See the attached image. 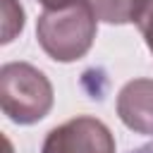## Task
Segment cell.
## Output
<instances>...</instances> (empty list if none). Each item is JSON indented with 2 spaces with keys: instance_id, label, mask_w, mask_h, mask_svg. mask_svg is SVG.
Wrapping results in <instances>:
<instances>
[{
  "instance_id": "3957f363",
  "label": "cell",
  "mask_w": 153,
  "mask_h": 153,
  "mask_svg": "<svg viewBox=\"0 0 153 153\" xmlns=\"http://www.w3.org/2000/svg\"><path fill=\"white\" fill-rule=\"evenodd\" d=\"M41 153H117V146L105 122L76 115L48 131Z\"/></svg>"
},
{
  "instance_id": "8992f818",
  "label": "cell",
  "mask_w": 153,
  "mask_h": 153,
  "mask_svg": "<svg viewBox=\"0 0 153 153\" xmlns=\"http://www.w3.org/2000/svg\"><path fill=\"white\" fill-rule=\"evenodd\" d=\"M2 26H5V36H2V43H10L14 38L17 31L24 29V10L17 0H2Z\"/></svg>"
},
{
  "instance_id": "7a4b0ae2",
  "label": "cell",
  "mask_w": 153,
  "mask_h": 153,
  "mask_svg": "<svg viewBox=\"0 0 153 153\" xmlns=\"http://www.w3.org/2000/svg\"><path fill=\"white\" fill-rule=\"evenodd\" d=\"M55 100L50 79L29 62H7L0 67V108L14 124L41 122Z\"/></svg>"
},
{
  "instance_id": "277c9868",
  "label": "cell",
  "mask_w": 153,
  "mask_h": 153,
  "mask_svg": "<svg viewBox=\"0 0 153 153\" xmlns=\"http://www.w3.org/2000/svg\"><path fill=\"white\" fill-rule=\"evenodd\" d=\"M117 117L136 134H153V79H131L120 88Z\"/></svg>"
},
{
  "instance_id": "52a82bcc",
  "label": "cell",
  "mask_w": 153,
  "mask_h": 153,
  "mask_svg": "<svg viewBox=\"0 0 153 153\" xmlns=\"http://www.w3.org/2000/svg\"><path fill=\"white\" fill-rule=\"evenodd\" d=\"M134 24L139 26V31L146 41V48L153 55V0H139L136 12H134Z\"/></svg>"
},
{
  "instance_id": "6da1fadb",
  "label": "cell",
  "mask_w": 153,
  "mask_h": 153,
  "mask_svg": "<svg viewBox=\"0 0 153 153\" xmlns=\"http://www.w3.org/2000/svg\"><path fill=\"white\" fill-rule=\"evenodd\" d=\"M98 31V17L91 2L60 10H43L36 19V41L55 62H74L84 57Z\"/></svg>"
},
{
  "instance_id": "ba28073f",
  "label": "cell",
  "mask_w": 153,
  "mask_h": 153,
  "mask_svg": "<svg viewBox=\"0 0 153 153\" xmlns=\"http://www.w3.org/2000/svg\"><path fill=\"white\" fill-rule=\"evenodd\" d=\"M43 5V10H60V7H69V5H79V2H88V0H38Z\"/></svg>"
},
{
  "instance_id": "5b68a950",
  "label": "cell",
  "mask_w": 153,
  "mask_h": 153,
  "mask_svg": "<svg viewBox=\"0 0 153 153\" xmlns=\"http://www.w3.org/2000/svg\"><path fill=\"white\" fill-rule=\"evenodd\" d=\"M98 22L108 24H129L134 22V12L139 0H88Z\"/></svg>"
}]
</instances>
